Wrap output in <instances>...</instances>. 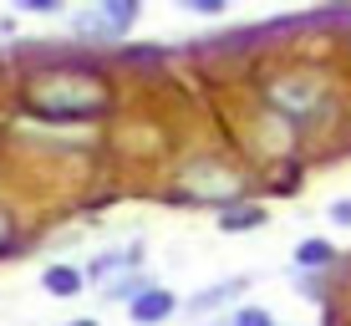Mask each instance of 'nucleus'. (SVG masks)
<instances>
[{
	"label": "nucleus",
	"instance_id": "obj_5",
	"mask_svg": "<svg viewBox=\"0 0 351 326\" xmlns=\"http://www.w3.org/2000/svg\"><path fill=\"white\" fill-rule=\"evenodd\" d=\"M41 286H46V291H51V296H62V301H71V296L82 291V286H87V275H82L77 265H46Z\"/></svg>",
	"mask_w": 351,
	"mask_h": 326
},
{
	"label": "nucleus",
	"instance_id": "obj_11",
	"mask_svg": "<svg viewBox=\"0 0 351 326\" xmlns=\"http://www.w3.org/2000/svg\"><path fill=\"white\" fill-rule=\"evenodd\" d=\"M331 224L351 229V199H336V204H331Z\"/></svg>",
	"mask_w": 351,
	"mask_h": 326
},
{
	"label": "nucleus",
	"instance_id": "obj_1",
	"mask_svg": "<svg viewBox=\"0 0 351 326\" xmlns=\"http://www.w3.org/2000/svg\"><path fill=\"white\" fill-rule=\"evenodd\" d=\"M31 107L46 117H87L107 107V92L97 77H77V71H51V77H36L31 87Z\"/></svg>",
	"mask_w": 351,
	"mask_h": 326
},
{
	"label": "nucleus",
	"instance_id": "obj_13",
	"mask_svg": "<svg viewBox=\"0 0 351 326\" xmlns=\"http://www.w3.org/2000/svg\"><path fill=\"white\" fill-rule=\"evenodd\" d=\"M71 326H97V321H71Z\"/></svg>",
	"mask_w": 351,
	"mask_h": 326
},
{
	"label": "nucleus",
	"instance_id": "obj_8",
	"mask_svg": "<svg viewBox=\"0 0 351 326\" xmlns=\"http://www.w3.org/2000/svg\"><path fill=\"white\" fill-rule=\"evenodd\" d=\"M143 291H148V281H143V275H117V281H107V286H102V296H107V301H128V306H132V301H138Z\"/></svg>",
	"mask_w": 351,
	"mask_h": 326
},
{
	"label": "nucleus",
	"instance_id": "obj_4",
	"mask_svg": "<svg viewBox=\"0 0 351 326\" xmlns=\"http://www.w3.org/2000/svg\"><path fill=\"white\" fill-rule=\"evenodd\" d=\"M245 275H234V281H219V286H209V291H199V296H193L189 301V311H193V316H204V311H214V306H224V301H239V296H245Z\"/></svg>",
	"mask_w": 351,
	"mask_h": 326
},
{
	"label": "nucleus",
	"instance_id": "obj_6",
	"mask_svg": "<svg viewBox=\"0 0 351 326\" xmlns=\"http://www.w3.org/2000/svg\"><path fill=\"white\" fill-rule=\"evenodd\" d=\"M275 102L290 107V113H306V107L321 102V82H306V87H280V92H275Z\"/></svg>",
	"mask_w": 351,
	"mask_h": 326
},
{
	"label": "nucleus",
	"instance_id": "obj_2",
	"mask_svg": "<svg viewBox=\"0 0 351 326\" xmlns=\"http://www.w3.org/2000/svg\"><path fill=\"white\" fill-rule=\"evenodd\" d=\"M132 21H138V5H132V0H112V5H102L97 16H77L71 26L87 31V36H123Z\"/></svg>",
	"mask_w": 351,
	"mask_h": 326
},
{
	"label": "nucleus",
	"instance_id": "obj_14",
	"mask_svg": "<svg viewBox=\"0 0 351 326\" xmlns=\"http://www.w3.org/2000/svg\"><path fill=\"white\" fill-rule=\"evenodd\" d=\"M0 245H5V224H0Z\"/></svg>",
	"mask_w": 351,
	"mask_h": 326
},
{
	"label": "nucleus",
	"instance_id": "obj_7",
	"mask_svg": "<svg viewBox=\"0 0 351 326\" xmlns=\"http://www.w3.org/2000/svg\"><path fill=\"white\" fill-rule=\"evenodd\" d=\"M331 260H336V245H326V240H300L295 245V265H306V270H321Z\"/></svg>",
	"mask_w": 351,
	"mask_h": 326
},
{
	"label": "nucleus",
	"instance_id": "obj_3",
	"mask_svg": "<svg viewBox=\"0 0 351 326\" xmlns=\"http://www.w3.org/2000/svg\"><path fill=\"white\" fill-rule=\"evenodd\" d=\"M132 321L138 326H153V321H168L178 311V301H173V291H163V286H148V291H143L138 301H132Z\"/></svg>",
	"mask_w": 351,
	"mask_h": 326
},
{
	"label": "nucleus",
	"instance_id": "obj_9",
	"mask_svg": "<svg viewBox=\"0 0 351 326\" xmlns=\"http://www.w3.org/2000/svg\"><path fill=\"white\" fill-rule=\"evenodd\" d=\"M219 224L224 229H255V224H265V209H224Z\"/></svg>",
	"mask_w": 351,
	"mask_h": 326
},
{
	"label": "nucleus",
	"instance_id": "obj_12",
	"mask_svg": "<svg viewBox=\"0 0 351 326\" xmlns=\"http://www.w3.org/2000/svg\"><path fill=\"white\" fill-rule=\"evenodd\" d=\"M184 10H204V16H219V0H184Z\"/></svg>",
	"mask_w": 351,
	"mask_h": 326
},
{
	"label": "nucleus",
	"instance_id": "obj_10",
	"mask_svg": "<svg viewBox=\"0 0 351 326\" xmlns=\"http://www.w3.org/2000/svg\"><path fill=\"white\" fill-rule=\"evenodd\" d=\"M224 326H275V316L265 306H239L234 316H224Z\"/></svg>",
	"mask_w": 351,
	"mask_h": 326
}]
</instances>
